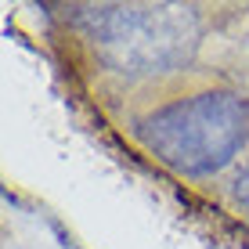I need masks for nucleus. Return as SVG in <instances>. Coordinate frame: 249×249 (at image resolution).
Segmentation results:
<instances>
[{"instance_id": "obj_1", "label": "nucleus", "mask_w": 249, "mask_h": 249, "mask_svg": "<svg viewBox=\"0 0 249 249\" xmlns=\"http://www.w3.org/2000/svg\"><path fill=\"white\" fill-rule=\"evenodd\" d=\"M76 22L112 72L159 76L181 69L199 47V15L188 4H98Z\"/></svg>"}, {"instance_id": "obj_2", "label": "nucleus", "mask_w": 249, "mask_h": 249, "mask_svg": "<svg viewBox=\"0 0 249 249\" xmlns=\"http://www.w3.org/2000/svg\"><path fill=\"white\" fill-rule=\"evenodd\" d=\"M134 137L148 156L184 177L224 170L249 137V105L231 90H206L144 116Z\"/></svg>"}, {"instance_id": "obj_3", "label": "nucleus", "mask_w": 249, "mask_h": 249, "mask_svg": "<svg viewBox=\"0 0 249 249\" xmlns=\"http://www.w3.org/2000/svg\"><path fill=\"white\" fill-rule=\"evenodd\" d=\"M235 202L249 213V162L242 166V174L235 177Z\"/></svg>"}]
</instances>
